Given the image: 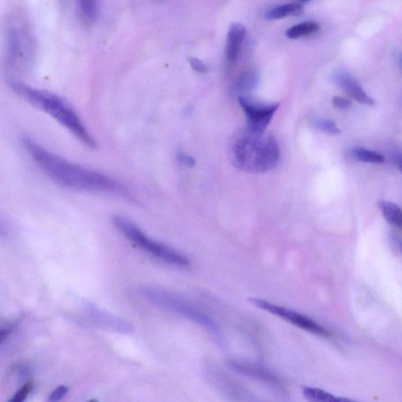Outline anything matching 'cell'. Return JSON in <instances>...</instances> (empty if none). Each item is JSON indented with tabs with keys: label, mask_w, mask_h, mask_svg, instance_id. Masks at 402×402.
Returning a JSON list of instances; mask_svg holds the SVG:
<instances>
[{
	"label": "cell",
	"mask_w": 402,
	"mask_h": 402,
	"mask_svg": "<svg viewBox=\"0 0 402 402\" xmlns=\"http://www.w3.org/2000/svg\"><path fill=\"white\" fill-rule=\"evenodd\" d=\"M21 141L43 173L64 188L81 191L126 192L124 185L113 178L65 161L31 138L24 137Z\"/></svg>",
	"instance_id": "6da1fadb"
},
{
	"label": "cell",
	"mask_w": 402,
	"mask_h": 402,
	"mask_svg": "<svg viewBox=\"0 0 402 402\" xmlns=\"http://www.w3.org/2000/svg\"><path fill=\"white\" fill-rule=\"evenodd\" d=\"M10 87L14 93L54 118L70 131L82 144L89 148H96V141L83 121L69 102L55 94L29 87L18 81H11Z\"/></svg>",
	"instance_id": "7a4b0ae2"
},
{
	"label": "cell",
	"mask_w": 402,
	"mask_h": 402,
	"mask_svg": "<svg viewBox=\"0 0 402 402\" xmlns=\"http://www.w3.org/2000/svg\"><path fill=\"white\" fill-rule=\"evenodd\" d=\"M280 150L272 136L249 135L236 141L233 148L234 165L252 173H264L277 166Z\"/></svg>",
	"instance_id": "3957f363"
},
{
	"label": "cell",
	"mask_w": 402,
	"mask_h": 402,
	"mask_svg": "<svg viewBox=\"0 0 402 402\" xmlns=\"http://www.w3.org/2000/svg\"><path fill=\"white\" fill-rule=\"evenodd\" d=\"M139 293L153 306L182 316L203 327L218 340L219 344L224 345V342H223L224 339H223L219 325L207 313L192 303L175 294L153 288H141Z\"/></svg>",
	"instance_id": "277c9868"
},
{
	"label": "cell",
	"mask_w": 402,
	"mask_h": 402,
	"mask_svg": "<svg viewBox=\"0 0 402 402\" xmlns=\"http://www.w3.org/2000/svg\"><path fill=\"white\" fill-rule=\"evenodd\" d=\"M113 224L126 238L138 248L170 265L188 267L190 259L173 249L148 237L135 223L122 217H114Z\"/></svg>",
	"instance_id": "5b68a950"
},
{
	"label": "cell",
	"mask_w": 402,
	"mask_h": 402,
	"mask_svg": "<svg viewBox=\"0 0 402 402\" xmlns=\"http://www.w3.org/2000/svg\"><path fill=\"white\" fill-rule=\"evenodd\" d=\"M249 302L253 306L270 313L272 315L280 317L284 320V321L300 327L303 330L317 335L319 337H332V333L323 325L294 310L282 307L281 305H277L266 300L259 299V298H250Z\"/></svg>",
	"instance_id": "8992f818"
},
{
	"label": "cell",
	"mask_w": 402,
	"mask_h": 402,
	"mask_svg": "<svg viewBox=\"0 0 402 402\" xmlns=\"http://www.w3.org/2000/svg\"><path fill=\"white\" fill-rule=\"evenodd\" d=\"M239 103L246 115L249 134L263 136L274 114L276 113L279 104L265 105L252 102L244 96L239 97Z\"/></svg>",
	"instance_id": "52a82bcc"
},
{
	"label": "cell",
	"mask_w": 402,
	"mask_h": 402,
	"mask_svg": "<svg viewBox=\"0 0 402 402\" xmlns=\"http://www.w3.org/2000/svg\"><path fill=\"white\" fill-rule=\"evenodd\" d=\"M28 32L24 26H12L7 32V65L11 68L25 64L27 58L31 57L33 43Z\"/></svg>",
	"instance_id": "ba28073f"
},
{
	"label": "cell",
	"mask_w": 402,
	"mask_h": 402,
	"mask_svg": "<svg viewBox=\"0 0 402 402\" xmlns=\"http://www.w3.org/2000/svg\"><path fill=\"white\" fill-rule=\"evenodd\" d=\"M227 366L237 374L256 379V381L272 386L273 389H285V382L283 379L276 372L261 366V364L232 360L227 362Z\"/></svg>",
	"instance_id": "9c48e42d"
},
{
	"label": "cell",
	"mask_w": 402,
	"mask_h": 402,
	"mask_svg": "<svg viewBox=\"0 0 402 402\" xmlns=\"http://www.w3.org/2000/svg\"><path fill=\"white\" fill-rule=\"evenodd\" d=\"M89 323L101 329L121 334H131L132 325L124 319L97 307L95 304L87 302L85 306Z\"/></svg>",
	"instance_id": "30bf717a"
},
{
	"label": "cell",
	"mask_w": 402,
	"mask_h": 402,
	"mask_svg": "<svg viewBox=\"0 0 402 402\" xmlns=\"http://www.w3.org/2000/svg\"><path fill=\"white\" fill-rule=\"evenodd\" d=\"M333 80L342 90L357 102L374 106L375 101L371 98L357 82L349 73L339 70L334 73Z\"/></svg>",
	"instance_id": "8fae6325"
},
{
	"label": "cell",
	"mask_w": 402,
	"mask_h": 402,
	"mask_svg": "<svg viewBox=\"0 0 402 402\" xmlns=\"http://www.w3.org/2000/svg\"><path fill=\"white\" fill-rule=\"evenodd\" d=\"M246 35V28L240 23L230 26L227 34V58L229 63H234L239 55L241 44Z\"/></svg>",
	"instance_id": "7c38bea8"
},
{
	"label": "cell",
	"mask_w": 402,
	"mask_h": 402,
	"mask_svg": "<svg viewBox=\"0 0 402 402\" xmlns=\"http://www.w3.org/2000/svg\"><path fill=\"white\" fill-rule=\"evenodd\" d=\"M379 207L387 222L402 229V210L396 204L383 200L379 203Z\"/></svg>",
	"instance_id": "4fadbf2b"
},
{
	"label": "cell",
	"mask_w": 402,
	"mask_h": 402,
	"mask_svg": "<svg viewBox=\"0 0 402 402\" xmlns=\"http://www.w3.org/2000/svg\"><path fill=\"white\" fill-rule=\"evenodd\" d=\"M302 11L303 6L299 4H285L266 11L265 17L267 20H278L291 16H297Z\"/></svg>",
	"instance_id": "5bb4252c"
},
{
	"label": "cell",
	"mask_w": 402,
	"mask_h": 402,
	"mask_svg": "<svg viewBox=\"0 0 402 402\" xmlns=\"http://www.w3.org/2000/svg\"><path fill=\"white\" fill-rule=\"evenodd\" d=\"M320 25L316 21H307L288 29L286 36L289 39L297 40L304 36L314 35L319 32Z\"/></svg>",
	"instance_id": "9a60e30c"
},
{
	"label": "cell",
	"mask_w": 402,
	"mask_h": 402,
	"mask_svg": "<svg viewBox=\"0 0 402 402\" xmlns=\"http://www.w3.org/2000/svg\"><path fill=\"white\" fill-rule=\"evenodd\" d=\"M349 153L357 161L364 163H382L385 161V158L381 153L363 147H353L349 151Z\"/></svg>",
	"instance_id": "2e32d148"
},
{
	"label": "cell",
	"mask_w": 402,
	"mask_h": 402,
	"mask_svg": "<svg viewBox=\"0 0 402 402\" xmlns=\"http://www.w3.org/2000/svg\"><path fill=\"white\" fill-rule=\"evenodd\" d=\"M302 392L304 398L310 401L333 402L344 401V399L337 398L334 396L333 394L324 390L317 389V387L303 386Z\"/></svg>",
	"instance_id": "e0dca14e"
},
{
	"label": "cell",
	"mask_w": 402,
	"mask_h": 402,
	"mask_svg": "<svg viewBox=\"0 0 402 402\" xmlns=\"http://www.w3.org/2000/svg\"><path fill=\"white\" fill-rule=\"evenodd\" d=\"M258 76L254 72H248L242 74L237 80L236 87L241 93H247L253 90L258 84Z\"/></svg>",
	"instance_id": "ac0fdd59"
},
{
	"label": "cell",
	"mask_w": 402,
	"mask_h": 402,
	"mask_svg": "<svg viewBox=\"0 0 402 402\" xmlns=\"http://www.w3.org/2000/svg\"><path fill=\"white\" fill-rule=\"evenodd\" d=\"M80 12L87 20L96 18L99 11V0H77Z\"/></svg>",
	"instance_id": "d6986e66"
},
{
	"label": "cell",
	"mask_w": 402,
	"mask_h": 402,
	"mask_svg": "<svg viewBox=\"0 0 402 402\" xmlns=\"http://www.w3.org/2000/svg\"><path fill=\"white\" fill-rule=\"evenodd\" d=\"M313 125H314L315 129L330 134V135L337 136L341 132L336 123L330 120H326V119H315V120L313 121Z\"/></svg>",
	"instance_id": "ffe728a7"
},
{
	"label": "cell",
	"mask_w": 402,
	"mask_h": 402,
	"mask_svg": "<svg viewBox=\"0 0 402 402\" xmlns=\"http://www.w3.org/2000/svg\"><path fill=\"white\" fill-rule=\"evenodd\" d=\"M33 386L34 384L33 381L27 382L14 394L13 397L10 400V402H22L26 401L29 394L32 392Z\"/></svg>",
	"instance_id": "44dd1931"
},
{
	"label": "cell",
	"mask_w": 402,
	"mask_h": 402,
	"mask_svg": "<svg viewBox=\"0 0 402 402\" xmlns=\"http://www.w3.org/2000/svg\"><path fill=\"white\" fill-rule=\"evenodd\" d=\"M69 387L65 385H60L57 387L53 392L50 394L49 401H58L62 400L66 396V394L69 392Z\"/></svg>",
	"instance_id": "7402d4cb"
},
{
	"label": "cell",
	"mask_w": 402,
	"mask_h": 402,
	"mask_svg": "<svg viewBox=\"0 0 402 402\" xmlns=\"http://www.w3.org/2000/svg\"><path fill=\"white\" fill-rule=\"evenodd\" d=\"M189 63L193 70L200 73H207L208 70L202 61L196 58H190Z\"/></svg>",
	"instance_id": "603a6c76"
},
{
	"label": "cell",
	"mask_w": 402,
	"mask_h": 402,
	"mask_svg": "<svg viewBox=\"0 0 402 402\" xmlns=\"http://www.w3.org/2000/svg\"><path fill=\"white\" fill-rule=\"evenodd\" d=\"M333 106L337 109H347L352 107V103L342 97H334L332 99Z\"/></svg>",
	"instance_id": "cb8c5ba5"
},
{
	"label": "cell",
	"mask_w": 402,
	"mask_h": 402,
	"mask_svg": "<svg viewBox=\"0 0 402 402\" xmlns=\"http://www.w3.org/2000/svg\"><path fill=\"white\" fill-rule=\"evenodd\" d=\"M178 161L182 163L183 165L188 167H193L196 165V161L192 158H191V156L188 155H185L182 153L178 154Z\"/></svg>",
	"instance_id": "d4e9b609"
},
{
	"label": "cell",
	"mask_w": 402,
	"mask_h": 402,
	"mask_svg": "<svg viewBox=\"0 0 402 402\" xmlns=\"http://www.w3.org/2000/svg\"><path fill=\"white\" fill-rule=\"evenodd\" d=\"M394 162H396L398 168L402 173V153L396 156V159H394Z\"/></svg>",
	"instance_id": "484cf974"
},
{
	"label": "cell",
	"mask_w": 402,
	"mask_h": 402,
	"mask_svg": "<svg viewBox=\"0 0 402 402\" xmlns=\"http://www.w3.org/2000/svg\"><path fill=\"white\" fill-rule=\"evenodd\" d=\"M400 63H401V65H402V55H401V57H400Z\"/></svg>",
	"instance_id": "4316f807"
}]
</instances>
